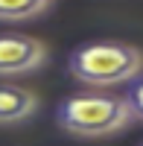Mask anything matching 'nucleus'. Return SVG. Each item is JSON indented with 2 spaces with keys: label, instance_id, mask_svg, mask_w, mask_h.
Masks as SVG:
<instances>
[{
  "label": "nucleus",
  "instance_id": "nucleus-1",
  "mask_svg": "<svg viewBox=\"0 0 143 146\" xmlns=\"http://www.w3.org/2000/svg\"><path fill=\"white\" fill-rule=\"evenodd\" d=\"M70 76L93 85V88H114L140 76L143 53L123 41H88L76 47L67 58Z\"/></svg>",
  "mask_w": 143,
  "mask_h": 146
},
{
  "label": "nucleus",
  "instance_id": "nucleus-2",
  "mask_svg": "<svg viewBox=\"0 0 143 146\" xmlns=\"http://www.w3.org/2000/svg\"><path fill=\"white\" fill-rule=\"evenodd\" d=\"M56 123L76 137H108L132 123V111L117 94H70L56 108Z\"/></svg>",
  "mask_w": 143,
  "mask_h": 146
},
{
  "label": "nucleus",
  "instance_id": "nucleus-3",
  "mask_svg": "<svg viewBox=\"0 0 143 146\" xmlns=\"http://www.w3.org/2000/svg\"><path fill=\"white\" fill-rule=\"evenodd\" d=\"M47 62V47L23 32H0V76L38 70Z\"/></svg>",
  "mask_w": 143,
  "mask_h": 146
},
{
  "label": "nucleus",
  "instance_id": "nucleus-4",
  "mask_svg": "<svg viewBox=\"0 0 143 146\" xmlns=\"http://www.w3.org/2000/svg\"><path fill=\"white\" fill-rule=\"evenodd\" d=\"M38 111L35 94L18 85H0V123H23Z\"/></svg>",
  "mask_w": 143,
  "mask_h": 146
},
{
  "label": "nucleus",
  "instance_id": "nucleus-5",
  "mask_svg": "<svg viewBox=\"0 0 143 146\" xmlns=\"http://www.w3.org/2000/svg\"><path fill=\"white\" fill-rule=\"evenodd\" d=\"M50 9L47 0H21V3H0V23H26Z\"/></svg>",
  "mask_w": 143,
  "mask_h": 146
},
{
  "label": "nucleus",
  "instance_id": "nucleus-6",
  "mask_svg": "<svg viewBox=\"0 0 143 146\" xmlns=\"http://www.w3.org/2000/svg\"><path fill=\"white\" fill-rule=\"evenodd\" d=\"M126 105H128V111H132V117H140L143 120V79H137L132 88H128V94L123 96Z\"/></svg>",
  "mask_w": 143,
  "mask_h": 146
},
{
  "label": "nucleus",
  "instance_id": "nucleus-7",
  "mask_svg": "<svg viewBox=\"0 0 143 146\" xmlns=\"http://www.w3.org/2000/svg\"><path fill=\"white\" fill-rule=\"evenodd\" d=\"M140 146H143V143H140Z\"/></svg>",
  "mask_w": 143,
  "mask_h": 146
}]
</instances>
